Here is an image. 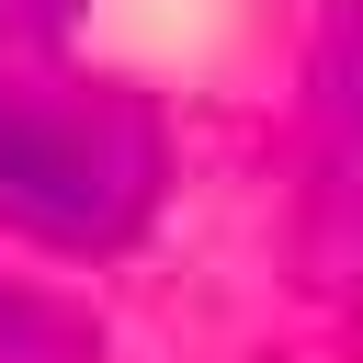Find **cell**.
Instances as JSON below:
<instances>
[{"label":"cell","mask_w":363,"mask_h":363,"mask_svg":"<svg viewBox=\"0 0 363 363\" xmlns=\"http://www.w3.org/2000/svg\"><path fill=\"white\" fill-rule=\"evenodd\" d=\"M318 102L363 136V0H340V23L318 34Z\"/></svg>","instance_id":"3"},{"label":"cell","mask_w":363,"mask_h":363,"mask_svg":"<svg viewBox=\"0 0 363 363\" xmlns=\"http://www.w3.org/2000/svg\"><path fill=\"white\" fill-rule=\"evenodd\" d=\"M159 204V125L113 91H0V227L113 250Z\"/></svg>","instance_id":"1"},{"label":"cell","mask_w":363,"mask_h":363,"mask_svg":"<svg viewBox=\"0 0 363 363\" xmlns=\"http://www.w3.org/2000/svg\"><path fill=\"white\" fill-rule=\"evenodd\" d=\"M79 352H91V329H79L68 306H45V295L0 284V363H79Z\"/></svg>","instance_id":"2"}]
</instances>
